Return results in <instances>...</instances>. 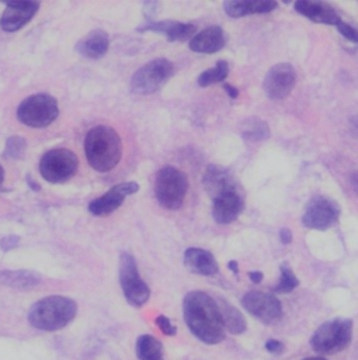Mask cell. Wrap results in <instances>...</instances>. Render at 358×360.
I'll return each instance as SVG.
<instances>
[{"instance_id":"obj_1","label":"cell","mask_w":358,"mask_h":360,"mask_svg":"<svg viewBox=\"0 0 358 360\" xmlns=\"http://www.w3.org/2000/svg\"><path fill=\"white\" fill-rule=\"evenodd\" d=\"M184 321L191 333L206 345L225 338V325L218 302L205 291H190L183 301Z\"/></svg>"},{"instance_id":"obj_2","label":"cell","mask_w":358,"mask_h":360,"mask_svg":"<svg viewBox=\"0 0 358 360\" xmlns=\"http://www.w3.org/2000/svg\"><path fill=\"white\" fill-rule=\"evenodd\" d=\"M87 162L97 172H110L121 160L122 143L115 129L98 125L90 129L84 139Z\"/></svg>"},{"instance_id":"obj_3","label":"cell","mask_w":358,"mask_h":360,"mask_svg":"<svg viewBox=\"0 0 358 360\" xmlns=\"http://www.w3.org/2000/svg\"><path fill=\"white\" fill-rule=\"evenodd\" d=\"M76 315V302L67 297L51 295L32 305L28 314L29 323L42 330H58L66 326Z\"/></svg>"},{"instance_id":"obj_4","label":"cell","mask_w":358,"mask_h":360,"mask_svg":"<svg viewBox=\"0 0 358 360\" xmlns=\"http://www.w3.org/2000/svg\"><path fill=\"white\" fill-rule=\"evenodd\" d=\"M352 339V322L336 318L321 323L310 338V346L320 354H334L348 347Z\"/></svg>"},{"instance_id":"obj_5","label":"cell","mask_w":358,"mask_h":360,"mask_svg":"<svg viewBox=\"0 0 358 360\" xmlns=\"http://www.w3.org/2000/svg\"><path fill=\"white\" fill-rule=\"evenodd\" d=\"M188 190V179L187 174L174 167V166H163L154 180V194L159 204L167 210H178Z\"/></svg>"},{"instance_id":"obj_6","label":"cell","mask_w":358,"mask_h":360,"mask_svg":"<svg viewBox=\"0 0 358 360\" xmlns=\"http://www.w3.org/2000/svg\"><path fill=\"white\" fill-rule=\"evenodd\" d=\"M59 114L56 100L49 94H34L27 97L17 110L18 120L32 128H44L56 120Z\"/></svg>"},{"instance_id":"obj_7","label":"cell","mask_w":358,"mask_h":360,"mask_svg":"<svg viewBox=\"0 0 358 360\" xmlns=\"http://www.w3.org/2000/svg\"><path fill=\"white\" fill-rule=\"evenodd\" d=\"M174 73V65L164 58L153 59L139 68L131 79V90L138 94L157 91Z\"/></svg>"},{"instance_id":"obj_8","label":"cell","mask_w":358,"mask_h":360,"mask_svg":"<svg viewBox=\"0 0 358 360\" xmlns=\"http://www.w3.org/2000/svg\"><path fill=\"white\" fill-rule=\"evenodd\" d=\"M77 166V156L72 150L58 148L48 150L42 156L39 162V172L49 183H63L76 173Z\"/></svg>"},{"instance_id":"obj_9","label":"cell","mask_w":358,"mask_h":360,"mask_svg":"<svg viewBox=\"0 0 358 360\" xmlns=\"http://www.w3.org/2000/svg\"><path fill=\"white\" fill-rule=\"evenodd\" d=\"M119 281L126 301L131 305L142 307L150 295V290L138 271L136 262L132 255L124 252L119 259Z\"/></svg>"},{"instance_id":"obj_10","label":"cell","mask_w":358,"mask_h":360,"mask_svg":"<svg viewBox=\"0 0 358 360\" xmlns=\"http://www.w3.org/2000/svg\"><path fill=\"white\" fill-rule=\"evenodd\" d=\"M241 305L248 314L267 325L278 322L282 316V305L279 300L270 292L248 291L243 295Z\"/></svg>"},{"instance_id":"obj_11","label":"cell","mask_w":358,"mask_h":360,"mask_svg":"<svg viewBox=\"0 0 358 360\" xmlns=\"http://www.w3.org/2000/svg\"><path fill=\"white\" fill-rule=\"evenodd\" d=\"M338 215L340 207L334 200L317 195L309 201L302 222L306 228L324 231L337 222Z\"/></svg>"},{"instance_id":"obj_12","label":"cell","mask_w":358,"mask_h":360,"mask_svg":"<svg viewBox=\"0 0 358 360\" xmlns=\"http://www.w3.org/2000/svg\"><path fill=\"white\" fill-rule=\"evenodd\" d=\"M296 73L291 63L282 62L274 65L265 75L263 87L271 100H282L288 97L295 86Z\"/></svg>"},{"instance_id":"obj_13","label":"cell","mask_w":358,"mask_h":360,"mask_svg":"<svg viewBox=\"0 0 358 360\" xmlns=\"http://www.w3.org/2000/svg\"><path fill=\"white\" fill-rule=\"evenodd\" d=\"M138 190H139V184L135 181L119 183L112 188H110L104 195L93 200L88 204V211L97 217L108 215L112 211H115L118 207H121V204L128 195L135 194Z\"/></svg>"},{"instance_id":"obj_14","label":"cell","mask_w":358,"mask_h":360,"mask_svg":"<svg viewBox=\"0 0 358 360\" xmlns=\"http://www.w3.org/2000/svg\"><path fill=\"white\" fill-rule=\"evenodd\" d=\"M39 3L37 1H11L0 18V27L4 31L13 32L25 25L37 13Z\"/></svg>"},{"instance_id":"obj_15","label":"cell","mask_w":358,"mask_h":360,"mask_svg":"<svg viewBox=\"0 0 358 360\" xmlns=\"http://www.w3.org/2000/svg\"><path fill=\"white\" fill-rule=\"evenodd\" d=\"M202 181L206 193L211 195L212 200L227 191L239 190V186L232 173L226 167L218 165H209L206 167Z\"/></svg>"},{"instance_id":"obj_16","label":"cell","mask_w":358,"mask_h":360,"mask_svg":"<svg viewBox=\"0 0 358 360\" xmlns=\"http://www.w3.org/2000/svg\"><path fill=\"white\" fill-rule=\"evenodd\" d=\"M243 210V198L239 190L227 191L216 198H213L212 217L218 224H230L233 222Z\"/></svg>"},{"instance_id":"obj_17","label":"cell","mask_w":358,"mask_h":360,"mask_svg":"<svg viewBox=\"0 0 358 360\" xmlns=\"http://www.w3.org/2000/svg\"><path fill=\"white\" fill-rule=\"evenodd\" d=\"M295 10L305 15L306 18L317 22V24H326V25H337L341 18L338 13L324 1H314V0H298L293 4Z\"/></svg>"},{"instance_id":"obj_18","label":"cell","mask_w":358,"mask_h":360,"mask_svg":"<svg viewBox=\"0 0 358 360\" xmlns=\"http://www.w3.org/2000/svg\"><path fill=\"white\" fill-rule=\"evenodd\" d=\"M226 44L225 31L219 25H211L197 32L190 39V49L197 53H215Z\"/></svg>"},{"instance_id":"obj_19","label":"cell","mask_w":358,"mask_h":360,"mask_svg":"<svg viewBox=\"0 0 358 360\" xmlns=\"http://www.w3.org/2000/svg\"><path fill=\"white\" fill-rule=\"evenodd\" d=\"M138 31H156L167 37L168 41H185L197 34V27L191 22L181 21H149L145 22Z\"/></svg>"},{"instance_id":"obj_20","label":"cell","mask_w":358,"mask_h":360,"mask_svg":"<svg viewBox=\"0 0 358 360\" xmlns=\"http://www.w3.org/2000/svg\"><path fill=\"white\" fill-rule=\"evenodd\" d=\"M184 264L190 271L201 276H213L219 270L213 255L201 248H188L184 252Z\"/></svg>"},{"instance_id":"obj_21","label":"cell","mask_w":358,"mask_h":360,"mask_svg":"<svg viewBox=\"0 0 358 360\" xmlns=\"http://www.w3.org/2000/svg\"><path fill=\"white\" fill-rule=\"evenodd\" d=\"M277 1L272 0H229L223 3L225 13L232 18L270 13L277 8Z\"/></svg>"},{"instance_id":"obj_22","label":"cell","mask_w":358,"mask_h":360,"mask_svg":"<svg viewBox=\"0 0 358 360\" xmlns=\"http://www.w3.org/2000/svg\"><path fill=\"white\" fill-rule=\"evenodd\" d=\"M77 52L86 58L97 59L102 56L108 49V37L104 31L95 30L84 37L76 46Z\"/></svg>"},{"instance_id":"obj_23","label":"cell","mask_w":358,"mask_h":360,"mask_svg":"<svg viewBox=\"0 0 358 360\" xmlns=\"http://www.w3.org/2000/svg\"><path fill=\"white\" fill-rule=\"evenodd\" d=\"M0 284L18 290H28L39 284V276L28 270H3L0 271Z\"/></svg>"},{"instance_id":"obj_24","label":"cell","mask_w":358,"mask_h":360,"mask_svg":"<svg viewBox=\"0 0 358 360\" xmlns=\"http://www.w3.org/2000/svg\"><path fill=\"white\" fill-rule=\"evenodd\" d=\"M216 302H218L225 328L233 335L243 333L247 329V322H246V318L241 315V312L223 298H219V301Z\"/></svg>"},{"instance_id":"obj_25","label":"cell","mask_w":358,"mask_h":360,"mask_svg":"<svg viewBox=\"0 0 358 360\" xmlns=\"http://www.w3.org/2000/svg\"><path fill=\"white\" fill-rule=\"evenodd\" d=\"M139 360H163V345L152 335H142L136 340Z\"/></svg>"},{"instance_id":"obj_26","label":"cell","mask_w":358,"mask_h":360,"mask_svg":"<svg viewBox=\"0 0 358 360\" xmlns=\"http://www.w3.org/2000/svg\"><path fill=\"white\" fill-rule=\"evenodd\" d=\"M240 131L241 136L248 142H260L270 136V128L267 122L257 117L246 118L240 125Z\"/></svg>"},{"instance_id":"obj_27","label":"cell","mask_w":358,"mask_h":360,"mask_svg":"<svg viewBox=\"0 0 358 360\" xmlns=\"http://www.w3.org/2000/svg\"><path fill=\"white\" fill-rule=\"evenodd\" d=\"M227 75H229V63L226 60H219L213 68L204 70L198 76L197 82H198V86L206 87V86L223 82L227 77Z\"/></svg>"},{"instance_id":"obj_28","label":"cell","mask_w":358,"mask_h":360,"mask_svg":"<svg viewBox=\"0 0 358 360\" xmlns=\"http://www.w3.org/2000/svg\"><path fill=\"white\" fill-rule=\"evenodd\" d=\"M299 284L298 277L293 274L291 266L288 263H282L281 264V277L278 284L274 287V292H279V294H288L291 291H293Z\"/></svg>"},{"instance_id":"obj_29","label":"cell","mask_w":358,"mask_h":360,"mask_svg":"<svg viewBox=\"0 0 358 360\" xmlns=\"http://www.w3.org/2000/svg\"><path fill=\"white\" fill-rule=\"evenodd\" d=\"M25 141L20 136H11L7 143H6V150H4V156L6 158H20L21 155H24L25 152Z\"/></svg>"},{"instance_id":"obj_30","label":"cell","mask_w":358,"mask_h":360,"mask_svg":"<svg viewBox=\"0 0 358 360\" xmlns=\"http://www.w3.org/2000/svg\"><path fill=\"white\" fill-rule=\"evenodd\" d=\"M336 27H337L338 32H340L344 38H347L348 41H351V42H354V44H358V28L350 25L348 22H344L343 20H341Z\"/></svg>"},{"instance_id":"obj_31","label":"cell","mask_w":358,"mask_h":360,"mask_svg":"<svg viewBox=\"0 0 358 360\" xmlns=\"http://www.w3.org/2000/svg\"><path fill=\"white\" fill-rule=\"evenodd\" d=\"M156 325L159 326V329L164 333V335H167V336H174L175 333H177V328L171 323V321L167 318V316H164V315H159L157 318H156Z\"/></svg>"},{"instance_id":"obj_32","label":"cell","mask_w":358,"mask_h":360,"mask_svg":"<svg viewBox=\"0 0 358 360\" xmlns=\"http://www.w3.org/2000/svg\"><path fill=\"white\" fill-rule=\"evenodd\" d=\"M284 349H285L284 343L279 340H275V339H270L265 343V350L272 354H281L284 352Z\"/></svg>"},{"instance_id":"obj_33","label":"cell","mask_w":358,"mask_h":360,"mask_svg":"<svg viewBox=\"0 0 358 360\" xmlns=\"http://www.w3.org/2000/svg\"><path fill=\"white\" fill-rule=\"evenodd\" d=\"M18 242H20V238L15 236V235L6 236V238H3V239L0 240V248H1L3 250H10V249L15 248V246L18 245Z\"/></svg>"},{"instance_id":"obj_34","label":"cell","mask_w":358,"mask_h":360,"mask_svg":"<svg viewBox=\"0 0 358 360\" xmlns=\"http://www.w3.org/2000/svg\"><path fill=\"white\" fill-rule=\"evenodd\" d=\"M279 239H281V242H282L284 245L291 243V242H292V232H291V229H289V228H282V229L279 231Z\"/></svg>"},{"instance_id":"obj_35","label":"cell","mask_w":358,"mask_h":360,"mask_svg":"<svg viewBox=\"0 0 358 360\" xmlns=\"http://www.w3.org/2000/svg\"><path fill=\"white\" fill-rule=\"evenodd\" d=\"M223 89H225L226 94H227L230 98H237V96H239V90H237L234 86L225 83V84H223Z\"/></svg>"},{"instance_id":"obj_36","label":"cell","mask_w":358,"mask_h":360,"mask_svg":"<svg viewBox=\"0 0 358 360\" xmlns=\"http://www.w3.org/2000/svg\"><path fill=\"white\" fill-rule=\"evenodd\" d=\"M350 183H351L352 190H354L355 194L358 195V170H355V172L351 173V176H350Z\"/></svg>"},{"instance_id":"obj_37","label":"cell","mask_w":358,"mask_h":360,"mask_svg":"<svg viewBox=\"0 0 358 360\" xmlns=\"http://www.w3.org/2000/svg\"><path fill=\"white\" fill-rule=\"evenodd\" d=\"M248 278L253 281V283H260L263 280V273L261 271H250L248 273Z\"/></svg>"},{"instance_id":"obj_38","label":"cell","mask_w":358,"mask_h":360,"mask_svg":"<svg viewBox=\"0 0 358 360\" xmlns=\"http://www.w3.org/2000/svg\"><path fill=\"white\" fill-rule=\"evenodd\" d=\"M227 267H229L234 274L239 273V266H237V262H236V260H230V262L227 263Z\"/></svg>"},{"instance_id":"obj_39","label":"cell","mask_w":358,"mask_h":360,"mask_svg":"<svg viewBox=\"0 0 358 360\" xmlns=\"http://www.w3.org/2000/svg\"><path fill=\"white\" fill-rule=\"evenodd\" d=\"M3 179H4V170H3V167L0 166V184H1V181H3Z\"/></svg>"},{"instance_id":"obj_40","label":"cell","mask_w":358,"mask_h":360,"mask_svg":"<svg viewBox=\"0 0 358 360\" xmlns=\"http://www.w3.org/2000/svg\"><path fill=\"white\" fill-rule=\"evenodd\" d=\"M303 360H326L324 357H306Z\"/></svg>"}]
</instances>
